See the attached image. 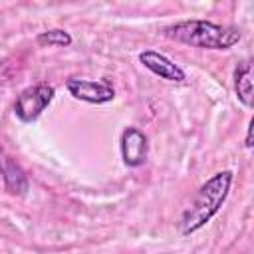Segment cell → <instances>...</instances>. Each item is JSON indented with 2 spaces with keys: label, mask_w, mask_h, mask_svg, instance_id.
<instances>
[{
  "label": "cell",
  "mask_w": 254,
  "mask_h": 254,
  "mask_svg": "<svg viewBox=\"0 0 254 254\" xmlns=\"http://www.w3.org/2000/svg\"><path fill=\"white\" fill-rule=\"evenodd\" d=\"M38 46H69L73 42L71 34L62 30V28H54V30H46L42 34H38L36 38Z\"/></svg>",
  "instance_id": "cell-9"
},
{
  "label": "cell",
  "mask_w": 254,
  "mask_h": 254,
  "mask_svg": "<svg viewBox=\"0 0 254 254\" xmlns=\"http://www.w3.org/2000/svg\"><path fill=\"white\" fill-rule=\"evenodd\" d=\"M121 159L127 167L135 169L145 165L149 155V139L147 135L137 127H127L121 133Z\"/></svg>",
  "instance_id": "cell-5"
},
{
  "label": "cell",
  "mask_w": 254,
  "mask_h": 254,
  "mask_svg": "<svg viewBox=\"0 0 254 254\" xmlns=\"http://www.w3.org/2000/svg\"><path fill=\"white\" fill-rule=\"evenodd\" d=\"M0 175L4 179V187H6L8 192L18 194V196H22V194L28 192V187L30 185H28L26 173L8 155H2V151H0Z\"/></svg>",
  "instance_id": "cell-7"
},
{
  "label": "cell",
  "mask_w": 254,
  "mask_h": 254,
  "mask_svg": "<svg viewBox=\"0 0 254 254\" xmlns=\"http://www.w3.org/2000/svg\"><path fill=\"white\" fill-rule=\"evenodd\" d=\"M67 91L71 93V97L85 101V103H109L115 97V89L107 79L101 81H93V79H79V77H69L65 81Z\"/></svg>",
  "instance_id": "cell-4"
},
{
  "label": "cell",
  "mask_w": 254,
  "mask_h": 254,
  "mask_svg": "<svg viewBox=\"0 0 254 254\" xmlns=\"http://www.w3.org/2000/svg\"><path fill=\"white\" fill-rule=\"evenodd\" d=\"M234 91L238 101L244 107H252V65L248 60H242L234 67Z\"/></svg>",
  "instance_id": "cell-8"
},
{
  "label": "cell",
  "mask_w": 254,
  "mask_h": 254,
  "mask_svg": "<svg viewBox=\"0 0 254 254\" xmlns=\"http://www.w3.org/2000/svg\"><path fill=\"white\" fill-rule=\"evenodd\" d=\"M139 62L149 69L153 71L155 75L167 79V81H175V83H181L187 79V73L183 67H179L175 62H171L167 56L155 52V50H145L139 54Z\"/></svg>",
  "instance_id": "cell-6"
},
{
  "label": "cell",
  "mask_w": 254,
  "mask_h": 254,
  "mask_svg": "<svg viewBox=\"0 0 254 254\" xmlns=\"http://www.w3.org/2000/svg\"><path fill=\"white\" fill-rule=\"evenodd\" d=\"M54 95H56V89L50 83H36V85L22 89L14 103L16 117L24 123L36 121L42 115V111L52 103Z\"/></svg>",
  "instance_id": "cell-3"
},
{
  "label": "cell",
  "mask_w": 254,
  "mask_h": 254,
  "mask_svg": "<svg viewBox=\"0 0 254 254\" xmlns=\"http://www.w3.org/2000/svg\"><path fill=\"white\" fill-rule=\"evenodd\" d=\"M232 179H234L232 171H218L206 183L200 185L192 204L181 216L179 230L183 236H189V234L200 230L220 210V206L224 204V200L230 192Z\"/></svg>",
  "instance_id": "cell-1"
},
{
  "label": "cell",
  "mask_w": 254,
  "mask_h": 254,
  "mask_svg": "<svg viewBox=\"0 0 254 254\" xmlns=\"http://www.w3.org/2000/svg\"><path fill=\"white\" fill-rule=\"evenodd\" d=\"M252 127H254V121L248 123V129H246V141H244V147L246 149H252Z\"/></svg>",
  "instance_id": "cell-10"
},
{
  "label": "cell",
  "mask_w": 254,
  "mask_h": 254,
  "mask_svg": "<svg viewBox=\"0 0 254 254\" xmlns=\"http://www.w3.org/2000/svg\"><path fill=\"white\" fill-rule=\"evenodd\" d=\"M165 36L206 50H228L240 42V30L210 20H183L165 28Z\"/></svg>",
  "instance_id": "cell-2"
}]
</instances>
